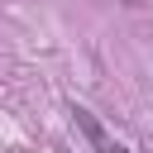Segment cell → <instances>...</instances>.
Masks as SVG:
<instances>
[{
	"label": "cell",
	"instance_id": "cell-1",
	"mask_svg": "<svg viewBox=\"0 0 153 153\" xmlns=\"http://www.w3.org/2000/svg\"><path fill=\"white\" fill-rule=\"evenodd\" d=\"M72 124L81 129V139H86V143H91L96 153H120V143H115V139L105 134V124H100V120H96V115H91L86 105H72Z\"/></svg>",
	"mask_w": 153,
	"mask_h": 153
}]
</instances>
